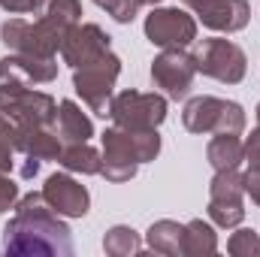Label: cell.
<instances>
[{
  "label": "cell",
  "instance_id": "obj_1",
  "mask_svg": "<svg viewBox=\"0 0 260 257\" xmlns=\"http://www.w3.org/2000/svg\"><path fill=\"white\" fill-rule=\"evenodd\" d=\"M3 251L6 254H34V257H70L73 236L61 215L49 206L43 191L18 197L15 215L3 227Z\"/></svg>",
  "mask_w": 260,
  "mask_h": 257
},
{
  "label": "cell",
  "instance_id": "obj_2",
  "mask_svg": "<svg viewBox=\"0 0 260 257\" xmlns=\"http://www.w3.org/2000/svg\"><path fill=\"white\" fill-rule=\"evenodd\" d=\"M103 167L100 176L112 185L130 182L142 164H151L160 154V133L154 130H124V127H106L103 130Z\"/></svg>",
  "mask_w": 260,
  "mask_h": 257
},
{
  "label": "cell",
  "instance_id": "obj_3",
  "mask_svg": "<svg viewBox=\"0 0 260 257\" xmlns=\"http://www.w3.org/2000/svg\"><path fill=\"white\" fill-rule=\"evenodd\" d=\"M67 27L58 21L40 15L37 21L27 18H6L0 24V43L9 52H21V55H37V58H58L61 52V40H64Z\"/></svg>",
  "mask_w": 260,
  "mask_h": 257
},
{
  "label": "cell",
  "instance_id": "obj_4",
  "mask_svg": "<svg viewBox=\"0 0 260 257\" xmlns=\"http://www.w3.org/2000/svg\"><path fill=\"white\" fill-rule=\"evenodd\" d=\"M182 124L191 133H239L248 124L245 109L236 100H224V97H212V94H200L191 97L182 109Z\"/></svg>",
  "mask_w": 260,
  "mask_h": 257
},
{
  "label": "cell",
  "instance_id": "obj_5",
  "mask_svg": "<svg viewBox=\"0 0 260 257\" xmlns=\"http://www.w3.org/2000/svg\"><path fill=\"white\" fill-rule=\"evenodd\" d=\"M118 76H121V58L106 52L97 61L73 70V88L94 115L109 118V106H112V97H115Z\"/></svg>",
  "mask_w": 260,
  "mask_h": 257
},
{
  "label": "cell",
  "instance_id": "obj_6",
  "mask_svg": "<svg viewBox=\"0 0 260 257\" xmlns=\"http://www.w3.org/2000/svg\"><path fill=\"white\" fill-rule=\"evenodd\" d=\"M194 61H197V73H203L215 82H224V85H239L248 73L245 52L233 40H224V37L203 40L200 49L194 52Z\"/></svg>",
  "mask_w": 260,
  "mask_h": 257
},
{
  "label": "cell",
  "instance_id": "obj_7",
  "mask_svg": "<svg viewBox=\"0 0 260 257\" xmlns=\"http://www.w3.org/2000/svg\"><path fill=\"white\" fill-rule=\"evenodd\" d=\"M109 118L115 127L124 130H154L167 118V97L157 91H121L112 97Z\"/></svg>",
  "mask_w": 260,
  "mask_h": 257
},
{
  "label": "cell",
  "instance_id": "obj_8",
  "mask_svg": "<svg viewBox=\"0 0 260 257\" xmlns=\"http://www.w3.org/2000/svg\"><path fill=\"white\" fill-rule=\"evenodd\" d=\"M58 103L46 91L34 88H15V85H0V118L9 124H55Z\"/></svg>",
  "mask_w": 260,
  "mask_h": 257
},
{
  "label": "cell",
  "instance_id": "obj_9",
  "mask_svg": "<svg viewBox=\"0 0 260 257\" xmlns=\"http://www.w3.org/2000/svg\"><path fill=\"white\" fill-rule=\"evenodd\" d=\"M142 30L157 49H185L197 40V18L179 6H151Z\"/></svg>",
  "mask_w": 260,
  "mask_h": 257
},
{
  "label": "cell",
  "instance_id": "obj_10",
  "mask_svg": "<svg viewBox=\"0 0 260 257\" xmlns=\"http://www.w3.org/2000/svg\"><path fill=\"white\" fill-rule=\"evenodd\" d=\"M194 79L197 61L185 49H160V55L151 61V82L167 100H185L194 88Z\"/></svg>",
  "mask_w": 260,
  "mask_h": 257
},
{
  "label": "cell",
  "instance_id": "obj_11",
  "mask_svg": "<svg viewBox=\"0 0 260 257\" xmlns=\"http://www.w3.org/2000/svg\"><path fill=\"white\" fill-rule=\"evenodd\" d=\"M106 52H112V37L100 27V24H85V21H79V24H73V27H67L64 40H61V58H64L67 67H85L91 64V61H97L100 55H106Z\"/></svg>",
  "mask_w": 260,
  "mask_h": 257
},
{
  "label": "cell",
  "instance_id": "obj_12",
  "mask_svg": "<svg viewBox=\"0 0 260 257\" xmlns=\"http://www.w3.org/2000/svg\"><path fill=\"white\" fill-rule=\"evenodd\" d=\"M55 79H58V58H37L21 52L0 58V85L34 88V85H49Z\"/></svg>",
  "mask_w": 260,
  "mask_h": 257
},
{
  "label": "cell",
  "instance_id": "obj_13",
  "mask_svg": "<svg viewBox=\"0 0 260 257\" xmlns=\"http://www.w3.org/2000/svg\"><path fill=\"white\" fill-rule=\"evenodd\" d=\"M43 197L61 218H85L91 209V194L88 188L73 179L70 173H52L43 185Z\"/></svg>",
  "mask_w": 260,
  "mask_h": 257
},
{
  "label": "cell",
  "instance_id": "obj_14",
  "mask_svg": "<svg viewBox=\"0 0 260 257\" xmlns=\"http://www.w3.org/2000/svg\"><path fill=\"white\" fill-rule=\"evenodd\" d=\"M191 9L197 21H203V27L218 30V34H239L251 21L248 0H200Z\"/></svg>",
  "mask_w": 260,
  "mask_h": 257
},
{
  "label": "cell",
  "instance_id": "obj_15",
  "mask_svg": "<svg viewBox=\"0 0 260 257\" xmlns=\"http://www.w3.org/2000/svg\"><path fill=\"white\" fill-rule=\"evenodd\" d=\"M12 142H15L21 157L40 160V164L43 160H58L61 148H64L55 124H21V127L12 124Z\"/></svg>",
  "mask_w": 260,
  "mask_h": 257
},
{
  "label": "cell",
  "instance_id": "obj_16",
  "mask_svg": "<svg viewBox=\"0 0 260 257\" xmlns=\"http://www.w3.org/2000/svg\"><path fill=\"white\" fill-rule=\"evenodd\" d=\"M55 130L61 136V142H88L94 136L91 118L82 112V106L76 100H61L58 103V115H55Z\"/></svg>",
  "mask_w": 260,
  "mask_h": 257
},
{
  "label": "cell",
  "instance_id": "obj_17",
  "mask_svg": "<svg viewBox=\"0 0 260 257\" xmlns=\"http://www.w3.org/2000/svg\"><path fill=\"white\" fill-rule=\"evenodd\" d=\"M206 160L212 164L215 173L218 170H239V164L245 160L239 133H215L206 145Z\"/></svg>",
  "mask_w": 260,
  "mask_h": 257
},
{
  "label": "cell",
  "instance_id": "obj_18",
  "mask_svg": "<svg viewBox=\"0 0 260 257\" xmlns=\"http://www.w3.org/2000/svg\"><path fill=\"white\" fill-rule=\"evenodd\" d=\"M145 242L154 254H167V257H182V242H185V224L160 218L148 227Z\"/></svg>",
  "mask_w": 260,
  "mask_h": 257
},
{
  "label": "cell",
  "instance_id": "obj_19",
  "mask_svg": "<svg viewBox=\"0 0 260 257\" xmlns=\"http://www.w3.org/2000/svg\"><path fill=\"white\" fill-rule=\"evenodd\" d=\"M58 164L64 167L67 173H79V176H100V167H103V157L94 145L88 142H67L61 148V157Z\"/></svg>",
  "mask_w": 260,
  "mask_h": 257
},
{
  "label": "cell",
  "instance_id": "obj_20",
  "mask_svg": "<svg viewBox=\"0 0 260 257\" xmlns=\"http://www.w3.org/2000/svg\"><path fill=\"white\" fill-rule=\"evenodd\" d=\"M218 251V233L209 221L194 218L185 224V242H182V257H206Z\"/></svg>",
  "mask_w": 260,
  "mask_h": 257
},
{
  "label": "cell",
  "instance_id": "obj_21",
  "mask_svg": "<svg viewBox=\"0 0 260 257\" xmlns=\"http://www.w3.org/2000/svg\"><path fill=\"white\" fill-rule=\"evenodd\" d=\"M103 251L109 257H133L142 251V239H139V233L127 227V224H115V227H109L106 230V236H103Z\"/></svg>",
  "mask_w": 260,
  "mask_h": 257
},
{
  "label": "cell",
  "instance_id": "obj_22",
  "mask_svg": "<svg viewBox=\"0 0 260 257\" xmlns=\"http://www.w3.org/2000/svg\"><path fill=\"white\" fill-rule=\"evenodd\" d=\"M209 200H239L245 203V182L239 170H218L209 182Z\"/></svg>",
  "mask_w": 260,
  "mask_h": 257
},
{
  "label": "cell",
  "instance_id": "obj_23",
  "mask_svg": "<svg viewBox=\"0 0 260 257\" xmlns=\"http://www.w3.org/2000/svg\"><path fill=\"white\" fill-rule=\"evenodd\" d=\"M206 212H209V221L215 227L236 230L245 218V203H239V200H209Z\"/></svg>",
  "mask_w": 260,
  "mask_h": 257
},
{
  "label": "cell",
  "instance_id": "obj_24",
  "mask_svg": "<svg viewBox=\"0 0 260 257\" xmlns=\"http://www.w3.org/2000/svg\"><path fill=\"white\" fill-rule=\"evenodd\" d=\"M40 15L58 21L61 27H73V24L82 21V3L79 0H46V6H43Z\"/></svg>",
  "mask_w": 260,
  "mask_h": 257
},
{
  "label": "cell",
  "instance_id": "obj_25",
  "mask_svg": "<svg viewBox=\"0 0 260 257\" xmlns=\"http://www.w3.org/2000/svg\"><path fill=\"white\" fill-rule=\"evenodd\" d=\"M227 251L233 257H260V233L239 227L230 239H227Z\"/></svg>",
  "mask_w": 260,
  "mask_h": 257
},
{
  "label": "cell",
  "instance_id": "obj_26",
  "mask_svg": "<svg viewBox=\"0 0 260 257\" xmlns=\"http://www.w3.org/2000/svg\"><path fill=\"white\" fill-rule=\"evenodd\" d=\"M15 154H18V148H15V142H12V124L6 121V118H0V173H12L15 170Z\"/></svg>",
  "mask_w": 260,
  "mask_h": 257
},
{
  "label": "cell",
  "instance_id": "obj_27",
  "mask_svg": "<svg viewBox=\"0 0 260 257\" xmlns=\"http://www.w3.org/2000/svg\"><path fill=\"white\" fill-rule=\"evenodd\" d=\"M94 3H97L100 9H106L118 24H130V21L139 15V9H142L136 0H94Z\"/></svg>",
  "mask_w": 260,
  "mask_h": 257
},
{
  "label": "cell",
  "instance_id": "obj_28",
  "mask_svg": "<svg viewBox=\"0 0 260 257\" xmlns=\"http://www.w3.org/2000/svg\"><path fill=\"white\" fill-rule=\"evenodd\" d=\"M18 185L6 176V173H0V215L3 212H9V209H15V203H18Z\"/></svg>",
  "mask_w": 260,
  "mask_h": 257
},
{
  "label": "cell",
  "instance_id": "obj_29",
  "mask_svg": "<svg viewBox=\"0 0 260 257\" xmlns=\"http://www.w3.org/2000/svg\"><path fill=\"white\" fill-rule=\"evenodd\" d=\"M43 6H46V0H0V9H6L9 15H27V12L40 15Z\"/></svg>",
  "mask_w": 260,
  "mask_h": 257
},
{
  "label": "cell",
  "instance_id": "obj_30",
  "mask_svg": "<svg viewBox=\"0 0 260 257\" xmlns=\"http://www.w3.org/2000/svg\"><path fill=\"white\" fill-rule=\"evenodd\" d=\"M242 182H245V194L251 197V203L260 206V160L248 164V170L242 173Z\"/></svg>",
  "mask_w": 260,
  "mask_h": 257
},
{
  "label": "cell",
  "instance_id": "obj_31",
  "mask_svg": "<svg viewBox=\"0 0 260 257\" xmlns=\"http://www.w3.org/2000/svg\"><path fill=\"white\" fill-rule=\"evenodd\" d=\"M242 154H245V160H248V164L260 160V121H257V127L242 139Z\"/></svg>",
  "mask_w": 260,
  "mask_h": 257
},
{
  "label": "cell",
  "instance_id": "obj_32",
  "mask_svg": "<svg viewBox=\"0 0 260 257\" xmlns=\"http://www.w3.org/2000/svg\"><path fill=\"white\" fill-rule=\"evenodd\" d=\"M139 6H157V3H164V0H136Z\"/></svg>",
  "mask_w": 260,
  "mask_h": 257
},
{
  "label": "cell",
  "instance_id": "obj_33",
  "mask_svg": "<svg viewBox=\"0 0 260 257\" xmlns=\"http://www.w3.org/2000/svg\"><path fill=\"white\" fill-rule=\"evenodd\" d=\"M254 115H257V121H260V103H257V109H254Z\"/></svg>",
  "mask_w": 260,
  "mask_h": 257
},
{
  "label": "cell",
  "instance_id": "obj_34",
  "mask_svg": "<svg viewBox=\"0 0 260 257\" xmlns=\"http://www.w3.org/2000/svg\"><path fill=\"white\" fill-rule=\"evenodd\" d=\"M185 3H188V6H194V3H200V0H185Z\"/></svg>",
  "mask_w": 260,
  "mask_h": 257
}]
</instances>
